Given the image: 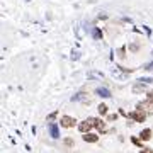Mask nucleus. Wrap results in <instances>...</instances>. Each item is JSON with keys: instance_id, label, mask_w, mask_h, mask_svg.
<instances>
[{"instance_id": "obj_6", "label": "nucleus", "mask_w": 153, "mask_h": 153, "mask_svg": "<svg viewBox=\"0 0 153 153\" xmlns=\"http://www.w3.org/2000/svg\"><path fill=\"white\" fill-rule=\"evenodd\" d=\"M97 139H99V136L97 134H92V133H87L84 136V141H87V143H95Z\"/></svg>"}, {"instance_id": "obj_5", "label": "nucleus", "mask_w": 153, "mask_h": 153, "mask_svg": "<svg viewBox=\"0 0 153 153\" xmlns=\"http://www.w3.org/2000/svg\"><path fill=\"white\" fill-rule=\"evenodd\" d=\"M90 128H92V123H90V121H85V123H80V124H78V131H80V133H87Z\"/></svg>"}, {"instance_id": "obj_2", "label": "nucleus", "mask_w": 153, "mask_h": 153, "mask_svg": "<svg viewBox=\"0 0 153 153\" xmlns=\"http://www.w3.org/2000/svg\"><path fill=\"white\" fill-rule=\"evenodd\" d=\"M76 124V121L73 118H70V116H63L61 118V126L63 128H73Z\"/></svg>"}, {"instance_id": "obj_18", "label": "nucleus", "mask_w": 153, "mask_h": 153, "mask_svg": "<svg viewBox=\"0 0 153 153\" xmlns=\"http://www.w3.org/2000/svg\"><path fill=\"white\" fill-rule=\"evenodd\" d=\"M55 118H56V112H53V114H49V116H48L49 121H51V119H55Z\"/></svg>"}, {"instance_id": "obj_4", "label": "nucleus", "mask_w": 153, "mask_h": 153, "mask_svg": "<svg viewBox=\"0 0 153 153\" xmlns=\"http://www.w3.org/2000/svg\"><path fill=\"white\" fill-rule=\"evenodd\" d=\"M95 94H97L99 97H104V99L111 97V90H107V89H104V87H99L97 90H95Z\"/></svg>"}, {"instance_id": "obj_15", "label": "nucleus", "mask_w": 153, "mask_h": 153, "mask_svg": "<svg viewBox=\"0 0 153 153\" xmlns=\"http://www.w3.org/2000/svg\"><path fill=\"white\" fill-rule=\"evenodd\" d=\"M139 82H143V84H150V82H153V78H141Z\"/></svg>"}, {"instance_id": "obj_14", "label": "nucleus", "mask_w": 153, "mask_h": 153, "mask_svg": "<svg viewBox=\"0 0 153 153\" xmlns=\"http://www.w3.org/2000/svg\"><path fill=\"white\" fill-rule=\"evenodd\" d=\"M146 99L153 102V90H148V92H146Z\"/></svg>"}, {"instance_id": "obj_7", "label": "nucleus", "mask_w": 153, "mask_h": 153, "mask_svg": "<svg viewBox=\"0 0 153 153\" xmlns=\"http://www.w3.org/2000/svg\"><path fill=\"white\" fill-rule=\"evenodd\" d=\"M153 136V133H152V129H143L141 131V134H139V138L143 139V141H148V139Z\"/></svg>"}, {"instance_id": "obj_9", "label": "nucleus", "mask_w": 153, "mask_h": 153, "mask_svg": "<svg viewBox=\"0 0 153 153\" xmlns=\"http://www.w3.org/2000/svg\"><path fill=\"white\" fill-rule=\"evenodd\" d=\"M49 134H51V138H58L60 136V131H58L56 124H49Z\"/></svg>"}, {"instance_id": "obj_1", "label": "nucleus", "mask_w": 153, "mask_h": 153, "mask_svg": "<svg viewBox=\"0 0 153 153\" xmlns=\"http://www.w3.org/2000/svg\"><path fill=\"white\" fill-rule=\"evenodd\" d=\"M129 118L134 119L136 123H145V119H146V112L143 111V109H138V111H134L129 114Z\"/></svg>"}, {"instance_id": "obj_11", "label": "nucleus", "mask_w": 153, "mask_h": 153, "mask_svg": "<svg viewBox=\"0 0 153 153\" xmlns=\"http://www.w3.org/2000/svg\"><path fill=\"white\" fill-rule=\"evenodd\" d=\"M94 38H95V39H100V38H102V31H100L99 27L94 29Z\"/></svg>"}, {"instance_id": "obj_17", "label": "nucleus", "mask_w": 153, "mask_h": 153, "mask_svg": "<svg viewBox=\"0 0 153 153\" xmlns=\"http://www.w3.org/2000/svg\"><path fill=\"white\" fill-rule=\"evenodd\" d=\"M141 150H143V152H141V153H153L152 150H150V148H141Z\"/></svg>"}, {"instance_id": "obj_12", "label": "nucleus", "mask_w": 153, "mask_h": 153, "mask_svg": "<svg viewBox=\"0 0 153 153\" xmlns=\"http://www.w3.org/2000/svg\"><path fill=\"white\" fill-rule=\"evenodd\" d=\"M99 112H100V114H107V105L100 104V105H99Z\"/></svg>"}, {"instance_id": "obj_16", "label": "nucleus", "mask_w": 153, "mask_h": 153, "mask_svg": "<svg viewBox=\"0 0 153 153\" xmlns=\"http://www.w3.org/2000/svg\"><path fill=\"white\" fill-rule=\"evenodd\" d=\"M131 141H133V143H134V145H138V146H141V143H139V139H136V138H133Z\"/></svg>"}, {"instance_id": "obj_8", "label": "nucleus", "mask_w": 153, "mask_h": 153, "mask_svg": "<svg viewBox=\"0 0 153 153\" xmlns=\"http://www.w3.org/2000/svg\"><path fill=\"white\" fill-rule=\"evenodd\" d=\"M138 109H143V111H145V109H152V111H153V102H152V100L139 102V104H138Z\"/></svg>"}, {"instance_id": "obj_3", "label": "nucleus", "mask_w": 153, "mask_h": 153, "mask_svg": "<svg viewBox=\"0 0 153 153\" xmlns=\"http://www.w3.org/2000/svg\"><path fill=\"white\" fill-rule=\"evenodd\" d=\"M89 121H90V123H92V126H95V128H97V129H99L100 133H104V131H105V126H104V123H102L100 119L92 118V119H89Z\"/></svg>"}, {"instance_id": "obj_10", "label": "nucleus", "mask_w": 153, "mask_h": 153, "mask_svg": "<svg viewBox=\"0 0 153 153\" xmlns=\"http://www.w3.org/2000/svg\"><path fill=\"white\" fill-rule=\"evenodd\" d=\"M143 90H145V84H143V82H141V84H134V85H133V92H134V94L143 92Z\"/></svg>"}, {"instance_id": "obj_19", "label": "nucleus", "mask_w": 153, "mask_h": 153, "mask_svg": "<svg viewBox=\"0 0 153 153\" xmlns=\"http://www.w3.org/2000/svg\"><path fill=\"white\" fill-rule=\"evenodd\" d=\"M138 48H139L138 44H131V49H133V51H136V49H138Z\"/></svg>"}, {"instance_id": "obj_13", "label": "nucleus", "mask_w": 153, "mask_h": 153, "mask_svg": "<svg viewBox=\"0 0 153 153\" xmlns=\"http://www.w3.org/2000/svg\"><path fill=\"white\" fill-rule=\"evenodd\" d=\"M143 70H146V71H153V61H152V63H146Z\"/></svg>"}]
</instances>
